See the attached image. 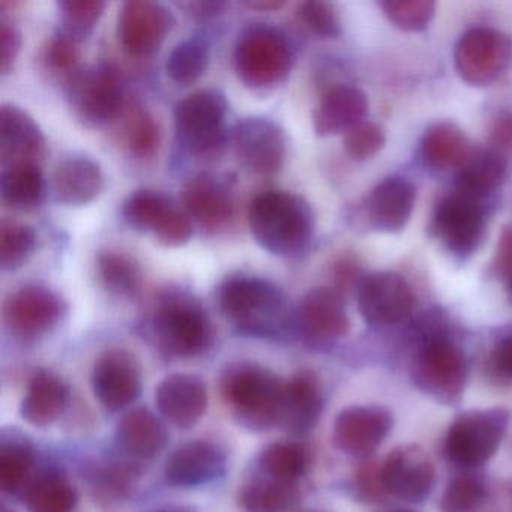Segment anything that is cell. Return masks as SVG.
I'll use <instances>...</instances> for the list:
<instances>
[{"instance_id": "cell-42", "label": "cell", "mask_w": 512, "mask_h": 512, "mask_svg": "<svg viewBox=\"0 0 512 512\" xmlns=\"http://www.w3.org/2000/svg\"><path fill=\"white\" fill-rule=\"evenodd\" d=\"M106 4L101 0H62L59 2L65 37L71 40H85L94 31L103 16Z\"/></svg>"}, {"instance_id": "cell-55", "label": "cell", "mask_w": 512, "mask_h": 512, "mask_svg": "<svg viewBox=\"0 0 512 512\" xmlns=\"http://www.w3.org/2000/svg\"><path fill=\"white\" fill-rule=\"evenodd\" d=\"M182 7L194 17H211L215 14L220 13L224 8L223 2H190V4H184Z\"/></svg>"}, {"instance_id": "cell-2", "label": "cell", "mask_w": 512, "mask_h": 512, "mask_svg": "<svg viewBox=\"0 0 512 512\" xmlns=\"http://www.w3.org/2000/svg\"><path fill=\"white\" fill-rule=\"evenodd\" d=\"M284 383L254 362L230 365L221 377L224 400L242 424L265 428L277 424Z\"/></svg>"}, {"instance_id": "cell-15", "label": "cell", "mask_w": 512, "mask_h": 512, "mask_svg": "<svg viewBox=\"0 0 512 512\" xmlns=\"http://www.w3.org/2000/svg\"><path fill=\"white\" fill-rule=\"evenodd\" d=\"M415 296L407 281L395 272L371 275L359 289V311L365 322L388 328L412 314Z\"/></svg>"}, {"instance_id": "cell-49", "label": "cell", "mask_w": 512, "mask_h": 512, "mask_svg": "<svg viewBox=\"0 0 512 512\" xmlns=\"http://www.w3.org/2000/svg\"><path fill=\"white\" fill-rule=\"evenodd\" d=\"M79 49H77L76 41L65 35L53 38L46 49V61L55 71L68 73L76 68L79 62Z\"/></svg>"}, {"instance_id": "cell-60", "label": "cell", "mask_w": 512, "mask_h": 512, "mask_svg": "<svg viewBox=\"0 0 512 512\" xmlns=\"http://www.w3.org/2000/svg\"><path fill=\"white\" fill-rule=\"evenodd\" d=\"M5 512H7V509H5Z\"/></svg>"}, {"instance_id": "cell-21", "label": "cell", "mask_w": 512, "mask_h": 512, "mask_svg": "<svg viewBox=\"0 0 512 512\" xmlns=\"http://www.w3.org/2000/svg\"><path fill=\"white\" fill-rule=\"evenodd\" d=\"M0 155L7 167L38 166L46 155V139L40 127L20 107L5 104L0 110Z\"/></svg>"}, {"instance_id": "cell-43", "label": "cell", "mask_w": 512, "mask_h": 512, "mask_svg": "<svg viewBox=\"0 0 512 512\" xmlns=\"http://www.w3.org/2000/svg\"><path fill=\"white\" fill-rule=\"evenodd\" d=\"M383 13L401 31L418 32L427 28L436 13L431 0H389L383 2Z\"/></svg>"}, {"instance_id": "cell-12", "label": "cell", "mask_w": 512, "mask_h": 512, "mask_svg": "<svg viewBox=\"0 0 512 512\" xmlns=\"http://www.w3.org/2000/svg\"><path fill=\"white\" fill-rule=\"evenodd\" d=\"M434 466L418 445L395 448L380 467L383 491L404 502L419 503L434 487Z\"/></svg>"}, {"instance_id": "cell-58", "label": "cell", "mask_w": 512, "mask_h": 512, "mask_svg": "<svg viewBox=\"0 0 512 512\" xmlns=\"http://www.w3.org/2000/svg\"><path fill=\"white\" fill-rule=\"evenodd\" d=\"M160 512H191V511H185V509H167V511H160Z\"/></svg>"}, {"instance_id": "cell-40", "label": "cell", "mask_w": 512, "mask_h": 512, "mask_svg": "<svg viewBox=\"0 0 512 512\" xmlns=\"http://www.w3.org/2000/svg\"><path fill=\"white\" fill-rule=\"evenodd\" d=\"M208 64V46L200 40H188L172 50L167 59L166 71L178 85H191L205 74Z\"/></svg>"}, {"instance_id": "cell-11", "label": "cell", "mask_w": 512, "mask_h": 512, "mask_svg": "<svg viewBox=\"0 0 512 512\" xmlns=\"http://www.w3.org/2000/svg\"><path fill=\"white\" fill-rule=\"evenodd\" d=\"M485 215L478 199L463 193L445 197L434 214V232L451 253H475L484 235Z\"/></svg>"}, {"instance_id": "cell-33", "label": "cell", "mask_w": 512, "mask_h": 512, "mask_svg": "<svg viewBox=\"0 0 512 512\" xmlns=\"http://www.w3.org/2000/svg\"><path fill=\"white\" fill-rule=\"evenodd\" d=\"M239 499L247 512H289L298 503L299 493L296 484L265 475L248 481Z\"/></svg>"}, {"instance_id": "cell-25", "label": "cell", "mask_w": 512, "mask_h": 512, "mask_svg": "<svg viewBox=\"0 0 512 512\" xmlns=\"http://www.w3.org/2000/svg\"><path fill=\"white\" fill-rule=\"evenodd\" d=\"M182 205L188 217L206 227L221 226L233 214L230 188L211 173H202L185 184Z\"/></svg>"}, {"instance_id": "cell-24", "label": "cell", "mask_w": 512, "mask_h": 512, "mask_svg": "<svg viewBox=\"0 0 512 512\" xmlns=\"http://www.w3.org/2000/svg\"><path fill=\"white\" fill-rule=\"evenodd\" d=\"M368 112L367 95L355 86H334L314 110V130L319 136L347 133L364 122Z\"/></svg>"}, {"instance_id": "cell-36", "label": "cell", "mask_w": 512, "mask_h": 512, "mask_svg": "<svg viewBox=\"0 0 512 512\" xmlns=\"http://www.w3.org/2000/svg\"><path fill=\"white\" fill-rule=\"evenodd\" d=\"M310 452L298 442H278L266 446L259 455L260 472L278 481L296 484L307 472Z\"/></svg>"}, {"instance_id": "cell-27", "label": "cell", "mask_w": 512, "mask_h": 512, "mask_svg": "<svg viewBox=\"0 0 512 512\" xmlns=\"http://www.w3.org/2000/svg\"><path fill=\"white\" fill-rule=\"evenodd\" d=\"M104 188L101 167L88 157L62 160L53 175V190L59 203L82 206L100 196Z\"/></svg>"}, {"instance_id": "cell-53", "label": "cell", "mask_w": 512, "mask_h": 512, "mask_svg": "<svg viewBox=\"0 0 512 512\" xmlns=\"http://www.w3.org/2000/svg\"><path fill=\"white\" fill-rule=\"evenodd\" d=\"M493 367L502 376L512 377V335L503 340L493 353Z\"/></svg>"}, {"instance_id": "cell-14", "label": "cell", "mask_w": 512, "mask_h": 512, "mask_svg": "<svg viewBox=\"0 0 512 512\" xmlns=\"http://www.w3.org/2000/svg\"><path fill=\"white\" fill-rule=\"evenodd\" d=\"M62 313V299L43 286L22 287L8 298L4 308L8 329L23 340H34L52 331Z\"/></svg>"}, {"instance_id": "cell-52", "label": "cell", "mask_w": 512, "mask_h": 512, "mask_svg": "<svg viewBox=\"0 0 512 512\" xmlns=\"http://www.w3.org/2000/svg\"><path fill=\"white\" fill-rule=\"evenodd\" d=\"M490 140L496 151L512 149V113L503 112L494 119Z\"/></svg>"}, {"instance_id": "cell-20", "label": "cell", "mask_w": 512, "mask_h": 512, "mask_svg": "<svg viewBox=\"0 0 512 512\" xmlns=\"http://www.w3.org/2000/svg\"><path fill=\"white\" fill-rule=\"evenodd\" d=\"M161 415L182 430L196 425L208 407L205 382L193 374H172L158 385L155 392Z\"/></svg>"}, {"instance_id": "cell-46", "label": "cell", "mask_w": 512, "mask_h": 512, "mask_svg": "<svg viewBox=\"0 0 512 512\" xmlns=\"http://www.w3.org/2000/svg\"><path fill=\"white\" fill-rule=\"evenodd\" d=\"M298 17L311 32L320 37L334 38L341 34L337 11L326 2H304L298 7Z\"/></svg>"}, {"instance_id": "cell-47", "label": "cell", "mask_w": 512, "mask_h": 512, "mask_svg": "<svg viewBox=\"0 0 512 512\" xmlns=\"http://www.w3.org/2000/svg\"><path fill=\"white\" fill-rule=\"evenodd\" d=\"M136 476V470L125 464L109 463L107 466H97L89 473L92 484L100 488L103 493L124 496L130 488V482Z\"/></svg>"}, {"instance_id": "cell-39", "label": "cell", "mask_w": 512, "mask_h": 512, "mask_svg": "<svg viewBox=\"0 0 512 512\" xmlns=\"http://www.w3.org/2000/svg\"><path fill=\"white\" fill-rule=\"evenodd\" d=\"M31 446L22 440H10L0 448V487L7 493H17L25 487L34 467Z\"/></svg>"}, {"instance_id": "cell-31", "label": "cell", "mask_w": 512, "mask_h": 512, "mask_svg": "<svg viewBox=\"0 0 512 512\" xmlns=\"http://www.w3.org/2000/svg\"><path fill=\"white\" fill-rule=\"evenodd\" d=\"M470 152L466 134L451 122L433 125L422 139V155L434 169H460Z\"/></svg>"}, {"instance_id": "cell-34", "label": "cell", "mask_w": 512, "mask_h": 512, "mask_svg": "<svg viewBox=\"0 0 512 512\" xmlns=\"http://www.w3.org/2000/svg\"><path fill=\"white\" fill-rule=\"evenodd\" d=\"M79 494L59 473H46L29 485L25 503L28 512H74Z\"/></svg>"}, {"instance_id": "cell-23", "label": "cell", "mask_w": 512, "mask_h": 512, "mask_svg": "<svg viewBox=\"0 0 512 512\" xmlns=\"http://www.w3.org/2000/svg\"><path fill=\"white\" fill-rule=\"evenodd\" d=\"M415 203L416 190L407 179L389 178L365 200V217L380 232H400L409 223Z\"/></svg>"}, {"instance_id": "cell-51", "label": "cell", "mask_w": 512, "mask_h": 512, "mask_svg": "<svg viewBox=\"0 0 512 512\" xmlns=\"http://www.w3.org/2000/svg\"><path fill=\"white\" fill-rule=\"evenodd\" d=\"M494 269L497 275L508 283L512 278V226H506L497 242Z\"/></svg>"}, {"instance_id": "cell-5", "label": "cell", "mask_w": 512, "mask_h": 512, "mask_svg": "<svg viewBox=\"0 0 512 512\" xmlns=\"http://www.w3.org/2000/svg\"><path fill=\"white\" fill-rule=\"evenodd\" d=\"M412 379L419 391L437 403L457 404L466 388V356L448 338L431 337L416 355Z\"/></svg>"}, {"instance_id": "cell-19", "label": "cell", "mask_w": 512, "mask_h": 512, "mask_svg": "<svg viewBox=\"0 0 512 512\" xmlns=\"http://www.w3.org/2000/svg\"><path fill=\"white\" fill-rule=\"evenodd\" d=\"M227 454L218 443L197 439L179 446L164 467L166 481L175 487H197L223 475Z\"/></svg>"}, {"instance_id": "cell-44", "label": "cell", "mask_w": 512, "mask_h": 512, "mask_svg": "<svg viewBox=\"0 0 512 512\" xmlns=\"http://www.w3.org/2000/svg\"><path fill=\"white\" fill-rule=\"evenodd\" d=\"M385 143V131L374 122H361L344 136V149L347 155L358 161L368 160L379 154Z\"/></svg>"}, {"instance_id": "cell-37", "label": "cell", "mask_w": 512, "mask_h": 512, "mask_svg": "<svg viewBox=\"0 0 512 512\" xmlns=\"http://www.w3.org/2000/svg\"><path fill=\"white\" fill-rule=\"evenodd\" d=\"M175 209L169 197L154 190H139L125 200V223L139 232H155L161 221Z\"/></svg>"}, {"instance_id": "cell-32", "label": "cell", "mask_w": 512, "mask_h": 512, "mask_svg": "<svg viewBox=\"0 0 512 512\" xmlns=\"http://www.w3.org/2000/svg\"><path fill=\"white\" fill-rule=\"evenodd\" d=\"M0 194L10 208L19 211L38 208L44 197V178L40 167L34 164L7 167L0 178Z\"/></svg>"}, {"instance_id": "cell-10", "label": "cell", "mask_w": 512, "mask_h": 512, "mask_svg": "<svg viewBox=\"0 0 512 512\" xmlns=\"http://www.w3.org/2000/svg\"><path fill=\"white\" fill-rule=\"evenodd\" d=\"M68 98L82 121L100 125L121 112L124 92L116 71L101 65L74 74L68 85Z\"/></svg>"}, {"instance_id": "cell-48", "label": "cell", "mask_w": 512, "mask_h": 512, "mask_svg": "<svg viewBox=\"0 0 512 512\" xmlns=\"http://www.w3.org/2000/svg\"><path fill=\"white\" fill-rule=\"evenodd\" d=\"M154 235L166 247H182L193 236V224L187 214L175 208L161 221Z\"/></svg>"}, {"instance_id": "cell-3", "label": "cell", "mask_w": 512, "mask_h": 512, "mask_svg": "<svg viewBox=\"0 0 512 512\" xmlns=\"http://www.w3.org/2000/svg\"><path fill=\"white\" fill-rule=\"evenodd\" d=\"M292 64V47L278 29L251 26L239 37L235 49L236 73L250 88L278 85L286 79Z\"/></svg>"}, {"instance_id": "cell-7", "label": "cell", "mask_w": 512, "mask_h": 512, "mask_svg": "<svg viewBox=\"0 0 512 512\" xmlns=\"http://www.w3.org/2000/svg\"><path fill=\"white\" fill-rule=\"evenodd\" d=\"M152 326L161 349L176 358L202 355L212 341L208 316L199 305L187 299L164 302L155 313Z\"/></svg>"}, {"instance_id": "cell-57", "label": "cell", "mask_w": 512, "mask_h": 512, "mask_svg": "<svg viewBox=\"0 0 512 512\" xmlns=\"http://www.w3.org/2000/svg\"><path fill=\"white\" fill-rule=\"evenodd\" d=\"M506 287H508L509 296H511L512 299V278L508 281V283H506Z\"/></svg>"}, {"instance_id": "cell-29", "label": "cell", "mask_w": 512, "mask_h": 512, "mask_svg": "<svg viewBox=\"0 0 512 512\" xmlns=\"http://www.w3.org/2000/svg\"><path fill=\"white\" fill-rule=\"evenodd\" d=\"M68 401V388L55 374L38 371L28 385L22 403V416L35 427L52 424L64 412Z\"/></svg>"}, {"instance_id": "cell-45", "label": "cell", "mask_w": 512, "mask_h": 512, "mask_svg": "<svg viewBox=\"0 0 512 512\" xmlns=\"http://www.w3.org/2000/svg\"><path fill=\"white\" fill-rule=\"evenodd\" d=\"M128 146L137 157H151L157 151L160 134L154 119L146 112H137L127 122Z\"/></svg>"}, {"instance_id": "cell-1", "label": "cell", "mask_w": 512, "mask_h": 512, "mask_svg": "<svg viewBox=\"0 0 512 512\" xmlns=\"http://www.w3.org/2000/svg\"><path fill=\"white\" fill-rule=\"evenodd\" d=\"M251 235L263 250L277 256H299L314 235L310 203L287 191H266L248 209Z\"/></svg>"}, {"instance_id": "cell-13", "label": "cell", "mask_w": 512, "mask_h": 512, "mask_svg": "<svg viewBox=\"0 0 512 512\" xmlns=\"http://www.w3.org/2000/svg\"><path fill=\"white\" fill-rule=\"evenodd\" d=\"M173 25L175 17L164 5L151 0H130L119 11V41L131 55H151L160 49Z\"/></svg>"}, {"instance_id": "cell-38", "label": "cell", "mask_w": 512, "mask_h": 512, "mask_svg": "<svg viewBox=\"0 0 512 512\" xmlns=\"http://www.w3.org/2000/svg\"><path fill=\"white\" fill-rule=\"evenodd\" d=\"M98 274L106 289L116 295L131 296L142 284V272L133 257L119 251H104L98 256Z\"/></svg>"}, {"instance_id": "cell-17", "label": "cell", "mask_w": 512, "mask_h": 512, "mask_svg": "<svg viewBox=\"0 0 512 512\" xmlns=\"http://www.w3.org/2000/svg\"><path fill=\"white\" fill-rule=\"evenodd\" d=\"M392 413L382 406H350L334 422L332 440L344 454H373L392 430Z\"/></svg>"}, {"instance_id": "cell-16", "label": "cell", "mask_w": 512, "mask_h": 512, "mask_svg": "<svg viewBox=\"0 0 512 512\" xmlns=\"http://www.w3.org/2000/svg\"><path fill=\"white\" fill-rule=\"evenodd\" d=\"M95 397L109 410L130 406L142 391V371L133 353L124 349L107 350L92 370Z\"/></svg>"}, {"instance_id": "cell-50", "label": "cell", "mask_w": 512, "mask_h": 512, "mask_svg": "<svg viewBox=\"0 0 512 512\" xmlns=\"http://www.w3.org/2000/svg\"><path fill=\"white\" fill-rule=\"evenodd\" d=\"M20 46H22V37L16 26L8 20H0V71L2 74H8L13 70Z\"/></svg>"}, {"instance_id": "cell-28", "label": "cell", "mask_w": 512, "mask_h": 512, "mask_svg": "<svg viewBox=\"0 0 512 512\" xmlns=\"http://www.w3.org/2000/svg\"><path fill=\"white\" fill-rule=\"evenodd\" d=\"M116 439L122 451L140 460L157 457L167 445L163 422L145 407L131 410L119 421Z\"/></svg>"}, {"instance_id": "cell-22", "label": "cell", "mask_w": 512, "mask_h": 512, "mask_svg": "<svg viewBox=\"0 0 512 512\" xmlns=\"http://www.w3.org/2000/svg\"><path fill=\"white\" fill-rule=\"evenodd\" d=\"M299 323L313 340H340L349 332L350 320L344 307L343 296L338 290L317 287L302 299Z\"/></svg>"}, {"instance_id": "cell-35", "label": "cell", "mask_w": 512, "mask_h": 512, "mask_svg": "<svg viewBox=\"0 0 512 512\" xmlns=\"http://www.w3.org/2000/svg\"><path fill=\"white\" fill-rule=\"evenodd\" d=\"M440 512H497L496 500L481 476L467 473L449 482Z\"/></svg>"}, {"instance_id": "cell-41", "label": "cell", "mask_w": 512, "mask_h": 512, "mask_svg": "<svg viewBox=\"0 0 512 512\" xmlns=\"http://www.w3.org/2000/svg\"><path fill=\"white\" fill-rule=\"evenodd\" d=\"M37 247V233L32 227L19 223H2L0 229V266L4 271H16Z\"/></svg>"}, {"instance_id": "cell-8", "label": "cell", "mask_w": 512, "mask_h": 512, "mask_svg": "<svg viewBox=\"0 0 512 512\" xmlns=\"http://www.w3.org/2000/svg\"><path fill=\"white\" fill-rule=\"evenodd\" d=\"M454 59L464 82L490 85L511 65L512 38L493 28L472 29L458 41Z\"/></svg>"}, {"instance_id": "cell-56", "label": "cell", "mask_w": 512, "mask_h": 512, "mask_svg": "<svg viewBox=\"0 0 512 512\" xmlns=\"http://www.w3.org/2000/svg\"><path fill=\"white\" fill-rule=\"evenodd\" d=\"M283 2H250L247 4V7L256 8V10H278V8L283 7Z\"/></svg>"}, {"instance_id": "cell-4", "label": "cell", "mask_w": 512, "mask_h": 512, "mask_svg": "<svg viewBox=\"0 0 512 512\" xmlns=\"http://www.w3.org/2000/svg\"><path fill=\"white\" fill-rule=\"evenodd\" d=\"M508 424L509 412L503 407L463 413L446 434V457L464 469L482 466L496 454Z\"/></svg>"}, {"instance_id": "cell-26", "label": "cell", "mask_w": 512, "mask_h": 512, "mask_svg": "<svg viewBox=\"0 0 512 512\" xmlns=\"http://www.w3.org/2000/svg\"><path fill=\"white\" fill-rule=\"evenodd\" d=\"M323 398L319 383L311 374H298L284 383L278 422L290 433H307L322 415Z\"/></svg>"}, {"instance_id": "cell-18", "label": "cell", "mask_w": 512, "mask_h": 512, "mask_svg": "<svg viewBox=\"0 0 512 512\" xmlns=\"http://www.w3.org/2000/svg\"><path fill=\"white\" fill-rule=\"evenodd\" d=\"M241 163L257 175H274L286 155V137L271 119L250 118L239 122L233 134Z\"/></svg>"}, {"instance_id": "cell-9", "label": "cell", "mask_w": 512, "mask_h": 512, "mask_svg": "<svg viewBox=\"0 0 512 512\" xmlns=\"http://www.w3.org/2000/svg\"><path fill=\"white\" fill-rule=\"evenodd\" d=\"M227 100L214 89L197 91L179 101L175 110L179 139L196 154L214 151L224 139Z\"/></svg>"}, {"instance_id": "cell-30", "label": "cell", "mask_w": 512, "mask_h": 512, "mask_svg": "<svg viewBox=\"0 0 512 512\" xmlns=\"http://www.w3.org/2000/svg\"><path fill=\"white\" fill-rule=\"evenodd\" d=\"M505 157L496 149H472L458 172V193L481 199L493 193L506 176Z\"/></svg>"}, {"instance_id": "cell-6", "label": "cell", "mask_w": 512, "mask_h": 512, "mask_svg": "<svg viewBox=\"0 0 512 512\" xmlns=\"http://www.w3.org/2000/svg\"><path fill=\"white\" fill-rule=\"evenodd\" d=\"M218 305L227 319L242 328L265 329L284 310V295L271 281L257 277L227 278L218 289Z\"/></svg>"}, {"instance_id": "cell-59", "label": "cell", "mask_w": 512, "mask_h": 512, "mask_svg": "<svg viewBox=\"0 0 512 512\" xmlns=\"http://www.w3.org/2000/svg\"><path fill=\"white\" fill-rule=\"evenodd\" d=\"M391 512H412V511H409V509H395V511H391Z\"/></svg>"}, {"instance_id": "cell-54", "label": "cell", "mask_w": 512, "mask_h": 512, "mask_svg": "<svg viewBox=\"0 0 512 512\" xmlns=\"http://www.w3.org/2000/svg\"><path fill=\"white\" fill-rule=\"evenodd\" d=\"M358 266L350 260H343L338 263L337 269H335V281H337L338 287L341 289H347L355 283L356 277H358Z\"/></svg>"}]
</instances>
